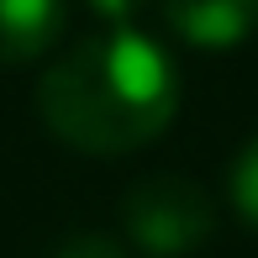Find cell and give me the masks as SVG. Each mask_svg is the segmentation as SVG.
I'll list each match as a JSON object with an SVG mask.
<instances>
[{
	"instance_id": "cell-5",
	"label": "cell",
	"mask_w": 258,
	"mask_h": 258,
	"mask_svg": "<svg viewBox=\"0 0 258 258\" xmlns=\"http://www.w3.org/2000/svg\"><path fill=\"white\" fill-rule=\"evenodd\" d=\"M232 206H237V216L258 232V137L237 153V163H232Z\"/></svg>"
},
{
	"instance_id": "cell-2",
	"label": "cell",
	"mask_w": 258,
	"mask_h": 258,
	"mask_svg": "<svg viewBox=\"0 0 258 258\" xmlns=\"http://www.w3.org/2000/svg\"><path fill=\"white\" fill-rule=\"evenodd\" d=\"M121 227L143 258H190L216 232V206L184 174H143L121 195Z\"/></svg>"
},
{
	"instance_id": "cell-3",
	"label": "cell",
	"mask_w": 258,
	"mask_h": 258,
	"mask_svg": "<svg viewBox=\"0 0 258 258\" xmlns=\"http://www.w3.org/2000/svg\"><path fill=\"white\" fill-rule=\"evenodd\" d=\"M163 21L190 48L227 53L258 32V0H163Z\"/></svg>"
},
{
	"instance_id": "cell-7",
	"label": "cell",
	"mask_w": 258,
	"mask_h": 258,
	"mask_svg": "<svg viewBox=\"0 0 258 258\" xmlns=\"http://www.w3.org/2000/svg\"><path fill=\"white\" fill-rule=\"evenodd\" d=\"M143 6H148V0H90V11H95V16H105L111 27H126V21H132Z\"/></svg>"
},
{
	"instance_id": "cell-6",
	"label": "cell",
	"mask_w": 258,
	"mask_h": 258,
	"mask_svg": "<svg viewBox=\"0 0 258 258\" xmlns=\"http://www.w3.org/2000/svg\"><path fill=\"white\" fill-rule=\"evenodd\" d=\"M53 258H132V253L121 242H111V237H69Z\"/></svg>"
},
{
	"instance_id": "cell-1",
	"label": "cell",
	"mask_w": 258,
	"mask_h": 258,
	"mask_svg": "<svg viewBox=\"0 0 258 258\" xmlns=\"http://www.w3.org/2000/svg\"><path fill=\"white\" fill-rule=\"evenodd\" d=\"M179 111V69L153 37L111 27L74 42L37 79V116L58 143L95 158L148 148Z\"/></svg>"
},
{
	"instance_id": "cell-4",
	"label": "cell",
	"mask_w": 258,
	"mask_h": 258,
	"mask_svg": "<svg viewBox=\"0 0 258 258\" xmlns=\"http://www.w3.org/2000/svg\"><path fill=\"white\" fill-rule=\"evenodd\" d=\"M63 32V0H0V63L42 58Z\"/></svg>"
}]
</instances>
